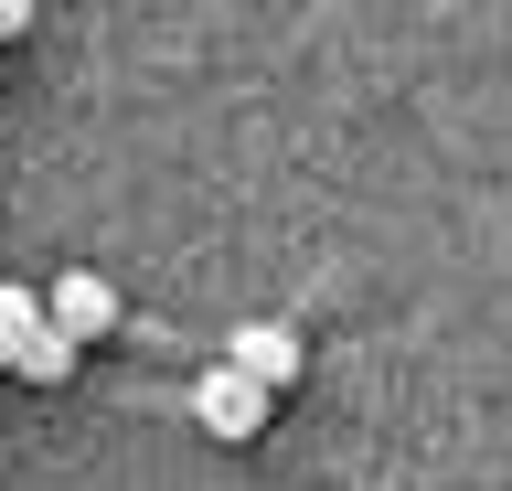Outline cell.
I'll use <instances>...</instances> for the list:
<instances>
[{
  "label": "cell",
  "mask_w": 512,
  "mask_h": 491,
  "mask_svg": "<svg viewBox=\"0 0 512 491\" xmlns=\"http://www.w3.org/2000/svg\"><path fill=\"white\" fill-rule=\"evenodd\" d=\"M267 395L278 385H256L246 363H214V374L192 385V417L214 427V438H256V427H267Z\"/></svg>",
  "instance_id": "6da1fadb"
},
{
  "label": "cell",
  "mask_w": 512,
  "mask_h": 491,
  "mask_svg": "<svg viewBox=\"0 0 512 491\" xmlns=\"http://www.w3.org/2000/svg\"><path fill=\"white\" fill-rule=\"evenodd\" d=\"M224 363H246L256 385H299V374H310V342H299L288 321H246L235 342H224Z\"/></svg>",
  "instance_id": "7a4b0ae2"
},
{
  "label": "cell",
  "mask_w": 512,
  "mask_h": 491,
  "mask_svg": "<svg viewBox=\"0 0 512 491\" xmlns=\"http://www.w3.org/2000/svg\"><path fill=\"white\" fill-rule=\"evenodd\" d=\"M54 331H75V342H96V331H118V289H107V278H96V267H64L54 289Z\"/></svg>",
  "instance_id": "3957f363"
},
{
  "label": "cell",
  "mask_w": 512,
  "mask_h": 491,
  "mask_svg": "<svg viewBox=\"0 0 512 491\" xmlns=\"http://www.w3.org/2000/svg\"><path fill=\"white\" fill-rule=\"evenodd\" d=\"M43 321H54V299H43V289H11V278H0V363H22Z\"/></svg>",
  "instance_id": "277c9868"
},
{
  "label": "cell",
  "mask_w": 512,
  "mask_h": 491,
  "mask_svg": "<svg viewBox=\"0 0 512 491\" xmlns=\"http://www.w3.org/2000/svg\"><path fill=\"white\" fill-rule=\"evenodd\" d=\"M75 353H86V342H75V331H54V321H43V331H32V353L11 363V374H32V385H64V374H75Z\"/></svg>",
  "instance_id": "5b68a950"
},
{
  "label": "cell",
  "mask_w": 512,
  "mask_h": 491,
  "mask_svg": "<svg viewBox=\"0 0 512 491\" xmlns=\"http://www.w3.org/2000/svg\"><path fill=\"white\" fill-rule=\"evenodd\" d=\"M22 22H32V0H0V43H11V33H22Z\"/></svg>",
  "instance_id": "8992f818"
}]
</instances>
